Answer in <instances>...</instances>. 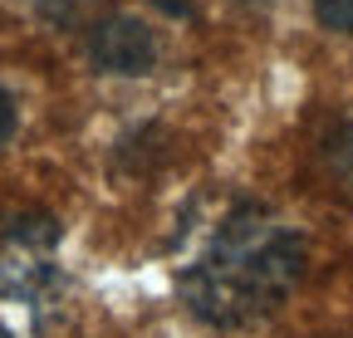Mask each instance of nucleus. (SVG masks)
Segmentation results:
<instances>
[{
  "label": "nucleus",
  "mask_w": 353,
  "mask_h": 338,
  "mask_svg": "<svg viewBox=\"0 0 353 338\" xmlns=\"http://www.w3.org/2000/svg\"><path fill=\"white\" fill-rule=\"evenodd\" d=\"M10 133H15V98L0 89V147L10 142Z\"/></svg>",
  "instance_id": "5"
},
{
  "label": "nucleus",
  "mask_w": 353,
  "mask_h": 338,
  "mask_svg": "<svg viewBox=\"0 0 353 338\" xmlns=\"http://www.w3.org/2000/svg\"><path fill=\"white\" fill-rule=\"evenodd\" d=\"M30 6H39V10H50V15H59V10H69L74 0H30Z\"/></svg>",
  "instance_id": "6"
},
{
  "label": "nucleus",
  "mask_w": 353,
  "mask_h": 338,
  "mask_svg": "<svg viewBox=\"0 0 353 338\" xmlns=\"http://www.w3.org/2000/svg\"><path fill=\"white\" fill-rule=\"evenodd\" d=\"M299 270H304L299 235L285 221L245 206L211 235L196 265L182 275V299L196 319L216 328H241L280 309Z\"/></svg>",
  "instance_id": "1"
},
{
  "label": "nucleus",
  "mask_w": 353,
  "mask_h": 338,
  "mask_svg": "<svg viewBox=\"0 0 353 338\" xmlns=\"http://www.w3.org/2000/svg\"><path fill=\"white\" fill-rule=\"evenodd\" d=\"M324 157H329V172H334L339 191L353 196V128H343V133L324 147Z\"/></svg>",
  "instance_id": "3"
},
{
  "label": "nucleus",
  "mask_w": 353,
  "mask_h": 338,
  "mask_svg": "<svg viewBox=\"0 0 353 338\" xmlns=\"http://www.w3.org/2000/svg\"><path fill=\"white\" fill-rule=\"evenodd\" d=\"M88 59H94V69L103 74H148L152 59H157V39L143 20L132 15H108L94 25V34H88Z\"/></svg>",
  "instance_id": "2"
},
{
  "label": "nucleus",
  "mask_w": 353,
  "mask_h": 338,
  "mask_svg": "<svg viewBox=\"0 0 353 338\" xmlns=\"http://www.w3.org/2000/svg\"><path fill=\"white\" fill-rule=\"evenodd\" d=\"M314 20L334 34H353V0H314Z\"/></svg>",
  "instance_id": "4"
}]
</instances>
